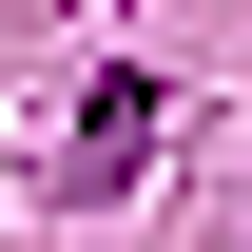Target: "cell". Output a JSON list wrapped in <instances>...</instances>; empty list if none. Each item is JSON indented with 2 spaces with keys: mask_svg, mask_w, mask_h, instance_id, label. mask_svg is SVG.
Returning a JSON list of instances; mask_svg holds the SVG:
<instances>
[{
  "mask_svg": "<svg viewBox=\"0 0 252 252\" xmlns=\"http://www.w3.org/2000/svg\"><path fill=\"white\" fill-rule=\"evenodd\" d=\"M136 156H156V78H97V117H78V194H117Z\"/></svg>",
  "mask_w": 252,
  "mask_h": 252,
  "instance_id": "1",
  "label": "cell"
}]
</instances>
